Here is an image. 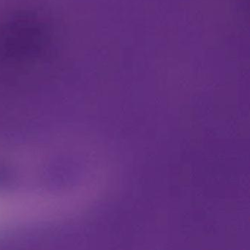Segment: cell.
Listing matches in <instances>:
<instances>
[{
  "label": "cell",
  "instance_id": "cell-1",
  "mask_svg": "<svg viewBox=\"0 0 250 250\" xmlns=\"http://www.w3.org/2000/svg\"><path fill=\"white\" fill-rule=\"evenodd\" d=\"M55 35L42 16L21 11L0 22V70L30 71L50 60Z\"/></svg>",
  "mask_w": 250,
  "mask_h": 250
}]
</instances>
